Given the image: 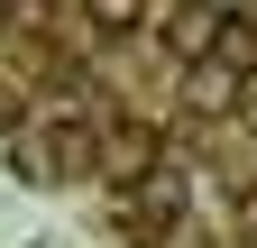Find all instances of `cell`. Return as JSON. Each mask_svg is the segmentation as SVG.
Masks as SVG:
<instances>
[{
	"label": "cell",
	"instance_id": "6da1fadb",
	"mask_svg": "<svg viewBox=\"0 0 257 248\" xmlns=\"http://www.w3.org/2000/svg\"><path fill=\"white\" fill-rule=\"evenodd\" d=\"M92 166H101V129H83V119H55V129L37 138V147H28V166L19 175H92Z\"/></svg>",
	"mask_w": 257,
	"mask_h": 248
},
{
	"label": "cell",
	"instance_id": "7a4b0ae2",
	"mask_svg": "<svg viewBox=\"0 0 257 248\" xmlns=\"http://www.w3.org/2000/svg\"><path fill=\"white\" fill-rule=\"evenodd\" d=\"M211 65L230 74V83H257V19H239V10H220V28H211Z\"/></svg>",
	"mask_w": 257,
	"mask_h": 248
},
{
	"label": "cell",
	"instance_id": "3957f363",
	"mask_svg": "<svg viewBox=\"0 0 257 248\" xmlns=\"http://www.w3.org/2000/svg\"><path fill=\"white\" fill-rule=\"evenodd\" d=\"M101 166H110L119 184H138V175L156 166V129H138V119H119V129L101 138Z\"/></svg>",
	"mask_w": 257,
	"mask_h": 248
},
{
	"label": "cell",
	"instance_id": "277c9868",
	"mask_svg": "<svg viewBox=\"0 0 257 248\" xmlns=\"http://www.w3.org/2000/svg\"><path fill=\"white\" fill-rule=\"evenodd\" d=\"M128 211H138V230L156 239V230H175V211H184V193H175V175H138V193H128Z\"/></svg>",
	"mask_w": 257,
	"mask_h": 248
},
{
	"label": "cell",
	"instance_id": "5b68a950",
	"mask_svg": "<svg viewBox=\"0 0 257 248\" xmlns=\"http://www.w3.org/2000/svg\"><path fill=\"white\" fill-rule=\"evenodd\" d=\"M211 28H220V10H193V0H184V10H175V28H166V46H175L184 65H193V55L211 46Z\"/></svg>",
	"mask_w": 257,
	"mask_h": 248
},
{
	"label": "cell",
	"instance_id": "8992f818",
	"mask_svg": "<svg viewBox=\"0 0 257 248\" xmlns=\"http://www.w3.org/2000/svg\"><path fill=\"white\" fill-rule=\"evenodd\" d=\"M83 19H92V37H138L147 0H83Z\"/></svg>",
	"mask_w": 257,
	"mask_h": 248
},
{
	"label": "cell",
	"instance_id": "52a82bcc",
	"mask_svg": "<svg viewBox=\"0 0 257 248\" xmlns=\"http://www.w3.org/2000/svg\"><path fill=\"white\" fill-rule=\"evenodd\" d=\"M230 92H239V83L220 74L211 55H193V101H202V110H220V101H230Z\"/></svg>",
	"mask_w": 257,
	"mask_h": 248
},
{
	"label": "cell",
	"instance_id": "ba28073f",
	"mask_svg": "<svg viewBox=\"0 0 257 248\" xmlns=\"http://www.w3.org/2000/svg\"><path fill=\"white\" fill-rule=\"evenodd\" d=\"M10 129H19V92L0 83V138H10Z\"/></svg>",
	"mask_w": 257,
	"mask_h": 248
}]
</instances>
